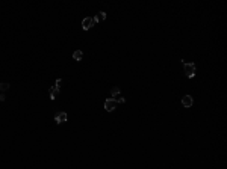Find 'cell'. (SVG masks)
<instances>
[{
    "label": "cell",
    "instance_id": "6da1fadb",
    "mask_svg": "<svg viewBox=\"0 0 227 169\" xmlns=\"http://www.w3.org/2000/svg\"><path fill=\"white\" fill-rule=\"evenodd\" d=\"M183 70H185L186 77L192 79V77L195 76V65H194V63H185V65H183Z\"/></svg>",
    "mask_w": 227,
    "mask_h": 169
},
{
    "label": "cell",
    "instance_id": "7a4b0ae2",
    "mask_svg": "<svg viewBox=\"0 0 227 169\" xmlns=\"http://www.w3.org/2000/svg\"><path fill=\"white\" fill-rule=\"evenodd\" d=\"M94 24H96V21H94V18H91V17H86V18H83V21H82V29H83V30H89V29H91Z\"/></svg>",
    "mask_w": 227,
    "mask_h": 169
},
{
    "label": "cell",
    "instance_id": "3957f363",
    "mask_svg": "<svg viewBox=\"0 0 227 169\" xmlns=\"http://www.w3.org/2000/svg\"><path fill=\"white\" fill-rule=\"evenodd\" d=\"M115 107H117V103H115L112 98H108L106 101H104V109H106L108 112H114Z\"/></svg>",
    "mask_w": 227,
    "mask_h": 169
},
{
    "label": "cell",
    "instance_id": "277c9868",
    "mask_svg": "<svg viewBox=\"0 0 227 169\" xmlns=\"http://www.w3.org/2000/svg\"><path fill=\"white\" fill-rule=\"evenodd\" d=\"M67 119H68V115H67L65 112H58V113H56V116H55V121H56L58 124L65 122Z\"/></svg>",
    "mask_w": 227,
    "mask_h": 169
},
{
    "label": "cell",
    "instance_id": "5b68a950",
    "mask_svg": "<svg viewBox=\"0 0 227 169\" xmlns=\"http://www.w3.org/2000/svg\"><path fill=\"white\" fill-rule=\"evenodd\" d=\"M194 104V100L191 95H185V97H182V106L183 107H191V106Z\"/></svg>",
    "mask_w": 227,
    "mask_h": 169
},
{
    "label": "cell",
    "instance_id": "8992f818",
    "mask_svg": "<svg viewBox=\"0 0 227 169\" xmlns=\"http://www.w3.org/2000/svg\"><path fill=\"white\" fill-rule=\"evenodd\" d=\"M49 94H50V98L55 100V98L58 97V94H59V88H56V86L50 88V89H49Z\"/></svg>",
    "mask_w": 227,
    "mask_h": 169
},
{
    "label": "cell",
    "instance_id": "52a82bcc",
    "mask_svg": "<svg viewBox=\"0 0 227 169\" xmlns=\"http://www.w3.org/2000/svg\"><path fill=\"white\" fill-rule=\"evenodd\" d=\"M103 20H106V14L100 11V12H97L96 17H94V21H96V23H98V21H103Z\"/></svg>",
    "mask_w": 227,
    "mask_h": 169
},
{
    "label": "cell",
    "instance_id": "ba28073f",
    "mask_svg": "<svg viewBox=\"0 0 227 169\" xmlns=\"http://www.w3.org/2000/svg\"><path fill=\"white\" fill-rule=\"evenodd\" d=\"M82 57H83V53L80 50H76L74 53H73V59L74 61H82Z\"/></svg>",
    "mask_w": 227,
    "mask_h": 169
},
{
    "label": "cell",
    "instance_id": "9c48e42d",
    "mask_svg": "<svg viewBox=\"0 0 227 169\" xmlns=\"http://www.w3.org/2000/svg\"><path fill=\"white\" fill-rule=\"evenodd\" d=\"M112 100H114L115 103H124V101H126V100H124L123 97H121V94H118V95H115V97H114Z\"/></svg>",
    "mask_w": 227,
    "mask_h": 169
},
{
    "label": "cell",
    "instance_id": "30bf717a",
    "mask_svg": "<svg viewBox=\"0 0 227 169\" xmlns=\"http://www.w3.org/2000/svg\"><path fill=\"white\" fill-rule=\"evenodd\" d=\"M8 89H9V83H6V82L0 83V91H8Z\"/></svg>",
    "mask_w": 227,
    "mask_h": 169
},
{
    "label": "cell",
    "instance_id": "8fae6325",
    "mask_svg": "<svg viewBox=\"0 0 227 169\" xmlns=\"http://www.w3.org/2000/svg\"><path fill=\"white\" fill-rule=\"evenodd\" d=\"M110 94H112V97H115V95H118L120 94V89L115 86V88H112V91H110Z\"/></svg>",
    "mask_w": 227,
    "mask_h": 169
},
{
    "label": "cell",
    "instance_id": "7c38bea8",
    "mask_svg": "<svg viewBox=\"0 0 227 169\" xmlns=\"http://www.w3.org/2000/svg\"><path fill=\"white\" fill-rule=\"evenodd\" d=\"M61 84H62V80H61V79H58V80H56V84H55V86L61 89Z\"/></svg>",
    "mask_w": 227,
    "mask_h": 169
},
{
    "label": "cell",
    "instance_id": "4fadbf2b",
    "mask_svg": "<svg viewBox=\"0 0 227 169\" xmlns=\"http://www.w3.org/2000/svg\"><path fill=\"white\" fill-rule=\"evenodd\" d=\"M5 100H6V95L2 94V95H0V101H5Z\"/></svg>",
    "mask_w": 227,
    "mask_h": 169
}]
</instances>
